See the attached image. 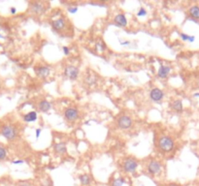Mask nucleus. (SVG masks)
Here are the masks:
<instances>
[{
	"instance_id": "obj_5",
	"label": "nucleus",
	"mask_w": 199,
	"mask_h": 186,
	"mask_svg": "<svg viewBox=\"0 0 199 186\" xmlns=\"http://www.w3.org/2000/svg\"><path fill=\"white\" fill-rule=\"evenodd\" d=\"M133 124V121H132V118L129 115H121L119 116L118 121H117V125L119 129L123 130H126L128 128H130Z\"/></svg>"
},
{
	"instance_id": "obj_8",
	"label": "nucleus",
	"mask_w": 199,
	"mask_h": 186,
	"mask_svg": "<svg viewBox=\"0 0 199 186\" xmlns=\"http://www.w3.org/2000/svg\"><path fill=\"white\" fill-rule=\"evenodd\" d=\"M147 169H148V172L150 174H153V175L158 174L161 171V163L157 160L153 159V160H151L148 163Z\"/></svg>"
},
{
	"instance_id": "obj_9",
	"label": "nucleus",
	"mask_w": 199,
	"mask_h": 186,
	"mask_svg": "<svg viewBox=\"0 0 199 186\" xmlns=\"http://www.w3.org/2000/svg\"><path fill=\"white\" fill-rule=\"evenodd\" d=\"M164 96H165L164 92L160 88H158V87H155V88H153L150 92L151 100L155 103H159L164 98Z\"/></svg>"
},
{
	"instance_id": "obj_20",
	"label": "nucleus",
	"mask_w": 199,
	"mask_h": 186,
	"mask_svg": "<svg viewBox=\"0 0 199 186\" xmlns=\"http://www.w3.org/2000/svg\"><path fill=\"white\" fill-rule=\"evenodd\" d=\"M86 82L89 86H93L96 83V79L92 76V74H87V76L86 77Z\"/></svg>"
},
{
	"instance_id": "obj_14",
	"label": "nucleus",
	"mask_w": 199,
	"mask_h": 186,
	"mask_svg": "<svg viewBox=\"0 0 199 186\" xmlns=\"http://www.w3.org/2000/svg\"><path fill=\"white\" fill-rule=\"evenodd\" d=\"M54 150L55 153L58 154V155H62V154L66 153L67 147H66V145L64 143H55L54 145Z\"/></svg>"
},
{
	"instance_id": "obj_3",
	"label": "nucleus",
	"mask_w": 199,
	"mask_h": 186,
	"mask_svg": "<svg viewBox=\"0 0 199 186\" xmlns=\"http://www.w3.org/2000/svg\"><path fill=\"white\" fill-rule=\"evenodd\" d=\"M138 168V161L133 157H127L123 160V169L127 174H133Z\"/></svg>"
},
{
	"instance_id": "obj_27",
	"label": "nucleus",
	"mask_w": 199,
	"mask_h": 186,
	"mask_svg": "<svg viewBox=\"0 0 199 186\" xmlns=\"http://www.w3.org/2000/svg\"><path fill=\"white\" fill-rule=\"evenodd\" d=\"M18 186H32V183L28 180H25V181H20L18 183Z\"/></svg>"
},
{
	"instance_id": "obj_31",
	"label": "nucleus",
	"mask_w": 199,
	"mask_h": 186,
	"mask_svg": "<svg viewBox=\"0 0 199 186\" xmlns=\"http://www.w3.org/2000/svg\"><path fill=\"white\" fill-rule=\"evenodd\" d=\"M10 13H11L12 15H14L17 13V9H16V7H11L10 8Z\"/></svg>"
},
{
	"instance_id": "obj_15",
	"label": "nucleus",
	"mask_w": 199,
	"mask_h": 186,
	"mask_svg": "<svg viewBox=\"0 0 199 186\" xmlns=\"http://www.w3.org/2000/svg\"><path fill=\"white\" fill-rule=\"evenodd\" d=\"M38 108H39L40 111H42V113H47V111H49L50 110H51L52 105H51V103H50L49 101L42 100L41 102L39 103Z\"/></svg>"
},
{
	"instance_id": "obj_22",
	"label": "nucleus",
	"mask_w": 199,
	"mask_h": 186,
	"mask_svg": "<svg viewBox=\"0 0 199 186\" xmlns=\"http://www.w3.org/2000/svg\"><path fill=\"white\" fill-rule=\"evenodd\" d=\"M7 158V150L2 145H0V161H3Z\"/></svg>"
},
{
	"instance_id": "obj_30",
	"label": "nucleus",
	"mask_w": 199,
	"mask_h": 186,
	"mask_svg": "<svg viewBox=\"0 0 199 186\" xmlns=\"http://www.w3.org/2000/svg\"><path fill=\"white\" fill-rule=\"evenodd\" d=\"M12 163L15 164V165H20V164L25 163V161H23V160H15V161H13Z\"/></svg>"
},
{
	"instance_id": "obj_17",
	"label": "nucleus",
	"mask_w": 199,
	"mask_h": 186,
	"mask_svg": "<svg viewBox=\"0 0 199 186\" xmlns=\"http://www.w3.org/2000/svg\"><path fill=\"white\" fill-rule=\"evenodd\" d=\"M79 180L81 182V184L83 186H89L91 182V179L89 174H80L79 175Z\"/></svg>"
},
{
	"instance_id": "obj_4",
	"label": "nucleus",
	"mask_w": 199,
	"mask_h": 186,
	"mask_svg": "<svg viewBox=\"0 0 199 186\" xmlns=\"http://www.w3.org/2000/svg\"><path fill=\"white\" fill-rule=\"evenodd\" d=\"M29 10H30L31 13H33L34 15H41L47 10L46 3H44V2H39V1L31 2V3L29 4Z\"/></svg>"
},
{
	"instance_id": "obj_13",
	"label": "nucleus",
	"mask_w": 199,
	"mask_h": 186,
	"mask_svg": "<svg viewBox=\"0 0 199 186\" xmlns=\"http://www.w3.org/2000/svg\"><path fill=\"white\" fill-rule=\"evenodd\" d=\"M170 71H171L170 66L163 65V64L160 65V67H159L158 71H157V77L160 79H165V78H167V76L169 75Z\"/></svg>"
},
{
	"instance_id": "obj_35",
	"label": "nucleus",
	"mask_w": 199,
	"mask_h": 186,
	"mask_svg": "<svg viewBox=\"0 0 199 186\" xmlns=\"http://www.w3.org/2000/svg\"><path fill=\"white\" fill-rule=\"evenodd\" d=\"M194 97H199V93H195V94H194Z\"/></svg>"
},
{
	"instance_id": "obj_1",
	"label": "nucleus",
	"mask_w": 199,
	"mask_h": 186,
	"mask_svg": "<svg viewBox=\"0 0 199 186\" xmlns=\"http://www.w3.org/2000/svg\"><path fill=\"white\" fill-rule=\"evenodd\" d=\"M175 143L172 138L168 136H162L158 140V148L162 152H170L174 149Z\"/></svg>"
},
{
	"instance_id": "obj_34",
	"label": "nucleus",
	"mask_w": 199,
	"mask_h": 186,
	"mask_svg": "<svg viewBox=\"0 0 199 186\" xmlns=\"http://www.w3.org/2000/svg\"><path fill=\"white\" fill-rule=\"evenodd\" d=\"M168 186H180L179 184H177V183H170Z\"/></svg>"
},
{
	"instance_id": "obj_2",
	"label": "nucleus",
	"mask_w": 199,
	"mask_h": 186,
	"mask_svg": "<svg viewBox=\"0 0 199 186\" xmlns=\"http://www.w3.org/2000/svg\"><path fill=\"white\" fill-rule=\"evenodd\" d=\"M0 134L8 141H14L18 137V130L10 124H5L0 128Z\"/></svg>"
},
{
	"instance_id": "obj_33",
	"label": "nucleus",
	"mask_w": 199,
	"mask_h": 186,
	"mask_svg": "<svg viewBox=\"0 0 199 186\" xmlns=\"http://www.w3.org/2000/svg\"><path fill=\"white\" fill-rule=\"evenodd\" d=\"M119 44H121V46H128V45L130 44V42H128V41H125V42H119Z\"/></svg>"
},
{
	"instance_id": "obj_19",
	"label": "nucleus",
	"mask_w": 199,
	"mask_h": 186,
	"mask_svg": "<svg viewBox=\"0 0 199 186\" xmlns=\"http://www.w3.org/2000/svg\"><path fill=\"white\" fill-rule=\"evenodd\" d=\"M22 118L25 122H33L37 119V113L36 111H29L22 116Z\"/></svg>"
},
{
	"instance_id": "obj_23",
	"label": "nucleus",
	"mask_w": 199,
	"mask_h": 186,
	"mask_svg": "<svg viewBox=\"0 0 199 186\" xmlns=\"http://www.w3.org/2000/svg\"><path fill=\"white\" fill-rule=\"evenodd\" d=\"M180 36H181V38L183 41H189V42H193L195 39L194 36H189L187 35V34H185V33H181L180 34Z\"/></svg>"
},
{
	"instance_id": "obj_25",
	"label": "nucleus",
	"mask_w": 199,
	"mask_h": 186,
	"mask_svg": "<svg viewBox=\"0 0 199 186\" xmlns=\"http://www.w3.org/2000/svg\"><path fill=\"white\" fill-rule=\"evenodd\" d=\"M146 15H147V11H146V9H144V8H140V9L138 10V12H137L138 17H144Z\"/></svg>"
},
{
	"instance_id": "obj_24",
	"label": "nucleus",
	"mask_w": 199,
	"mask_h": 186,
	"mask_svg": "<svg viewBox=\"0 0 199 186\" xmlns=\"http://www.w3.org/2000/svg\"><path fill=\"white\" fill-rule=\"evenodd\" d=\"M96 48H97V50H106V46H105V44L103 43L102 41H100V42H98V43L96 44Z\"/></svg>"
},
{
	"instance_id": "obj_11",
	"label": "nucleus",
	"mask_w": 199,
	"mask_h": 186,
	"mask_svg": "<svg viewBox=\"0 0 199 186\" xmlns=\"http://www.w3.org/2000/svg\"><path fill=\"white\" fill-rule=\"evenodd\" d=\"M35 73L36 75L39 77V78L42 79H46L50 76V73H51V69H50L48 66H44V65H40L38 67L35 68Z\"/></svg>"
},
{
	"instance_id": "obj_26",
	"label": "nucleus",
	"mask_w": 199,
	"mask_h": 186,
	"mask_svg": "<svg viewBox=\"0 0 199 186\" xmlns=\"http://www.w3.org/2000/svg\"><path fill=\"white\" fill-rule=\"evenodd\" d=\"M68 12L70 13V14H76L77 12H78V7L77 6H71V7H68Z\"/></svg>"
},
{
	"instance_id": "obj_7",
	"label": "nucleus",
	"mask_w": 199,
	"mask_h": 186,
	"mask_svg": "<svg viewBox=\"0 0 199 186\" xmlns=\"http://www.w3.org/2000/svg\"><path fill=\"white\" fill-rule=\"evenodd\" d=\"M52 27L55 31H57V32H61L67 26L68 22L66 20L65 18H58L57 20H52Z\"/></svg>"
},
{
	"instance_id": "obj_10",
	"label": "nucleus",
	"mask_w": 199,
	"mask_h": 186,
	"mask_svg": "<svg viewBox=\"0 0 199 186\" xmlns=\"http://www.w3.org/2000/svg\"><path fill=\"white\" fill-rule=\"evenodd\" d=\"M64 117L70 122L75 121L79 118V111L76 108H67L64 111Z\"/></svg>"
},
{
	"instance_id": "obj_18",
	"label": "nucleus",
	"mask_w": 199,
	"mask_h": 186,
	"mask_svg": "<svg viewBox=\"0 0 199 186\" xmlns=\"http://www.w3.org/2000/svg\"><path fill=\"white\" fill-rule=\"evenodd\" d=\"M188 14L192 18L199 20V6H197V5L192 6L189 8V10H188Z\"/></svg>"
},
{
	"instance_id": "obj_29",
	"label": "nucleus",
	"mask_w": 199,
	"mask_h": 186,
	"mask_svg": "<svg viewBox=\"0 0 199 186\" xmlns=\"http://www.w3.org/2000/svg\"><path fill=\"white\" fill-rule=\"evenodd\" d=\"M62 50H63V54L65 55H69V54H70V50H69L68 47H63Z\"/></svg>"
},
{
	"instance_id": "obj_16",
	"label": "nucleus",
	"mask_w": 199,
	"mask_h": 186,
	"mask_svg": "<svg viewBox=\"0 0 199 186\" xmlns=\"http://www.w3.org/2000/svg\"><path fill=\"white\" fill-rule=\"evenodd\" d=\"M171 108H172V110H173L174 111H176V113H182L183 110H184L183 102L181 100H175L172 102Z\"/></svg>"
},
{
	"instance_id": "obj_21",
	"label": "nucleus",
	"mask_w": 199,
	"mask_h": 186,
	"mask_svg": "<svg viewBox=\"0 0 199 186\" xmlns=\"http://www.w3.org/2000/svg\"><path fill=\"white\" fill-rule=\"evenodd\" d=\"M124 183H125V180L123 177H119V179H114L112 183H111V186H123Z\"/></svg>"
},
{
	"instance_id": "obj_32",
	"label": "nucleus",
	"mask_w": 199,
	"mask_h": 186,
	"mask_svg": "<svg viewBox=\"0 0 199 186\" xmlns=\"http://www.w3.org/2000/svg\"><path fill=\"white\" fill-rule=\"evenodd\" d=\"M41 131H42V130L41 129H36V138H37V139H38V138L40 137V134H41Z\"/></svg>"
},
{
	"instance_id": "obj_28",
	"label": "nucleus",
	"mask_w": 199,
	"mask_h": 186,
	"mask_svg": "<svg viewBox=\"0 0 199 186\" xmlns=\"http://www.w3.org/2000/svg\"><path fill=\"white\" fill-rule=\"evenodd\" d=\"M52 182L51 179H47L44 180V183H43V186H52Z\"/></svg>"
},
{
	"instance_id": "obj_6",
	"label": "nucleus",
	"mask_w": 199,
	"mask_h": 186,
	"mask_svg": "<svg viewBox=\"0 0 199 186\" xmlns=\"http://www.w3.org/2000/svg\"><path fill=\"white\" fill-rule=\"evenodd\" d=\"M80 74L79 68H77L76 66L73 65H69L64 69V75L67 79H71V81H75L78 79Z\"/></svg>"
},
{
	"instance_id": "obj_12",
	"label": "nucleus",
	"mask_w": 199,
	"mask_h": 186,
	"mask_svg": "<svg viewBox=\"0 0 199 186\" xmlns=\"http://www.w3.org/2000/svg\"><path fill=\"white\" fill-rule=\"evenodd\" d=\"M114 22L117 26L119 27H125L127 25V18L124 14H118L116 15L115 18H114Z\"/></svg>"
}]
</instances>
